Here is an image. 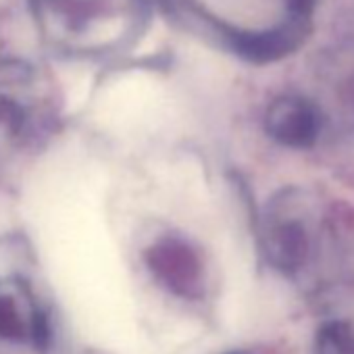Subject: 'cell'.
Returning <instances> with one entry per match:
<instances>
[{
	"label": "cell",
	"instance_id": "6da1fadb",
	"mask_svg": "<svg viewBox=\"0 0 354 354\" xmlns=\"http://www.w3.org/2000/svg\"><path fill=\"white\" fill-rule=\"evenodd\" d=\"M263 248L269 263L288 275L298 273L310 261L315 236L302 192L286 190L269 205L263 225Z\"/></svg>",
	"mask_w": 354,
	"mask_h": 354
},
{
	"label": "cell",
	"instance_id": "7a4b0ae2",
	"mask_svg": "<svg viewBox=\"0 0 354 354\" xmlns=\"http://www.w3.org/2000/svg\"><path fill=\"white\" fill-rule=\"evenodd\" d=\"M144 263L154 281L169 294L198 300L207 283V267L201 248L180 234L158 236L144 252Z\"/></svg>",
	"mask_w": 354,
	"mask_h": 354
},
{
	"label": "cell",
	"instance_id": "3957f363",
	"mask_svg": "<svg viewBox=\"0 0 354 354\" xmlns=\"http://www.w3.org/2000/svg\"><path fill=\"white\" fill-rule=\"evenodd\" d=\"M267 133L281 146L304 150L317 144L323 117L315 102L298 94H283L275 98L265 115Z\"/></svg>",
	"mask_w": 354,
	"mask_h": 354
},
{
	"label": "cell",
	"instance_id": "277c9868",
	"mask_svg": "<svg viewBox=\"0 0 354 354\" xmlns=\"http://www.w3.org/2000/svg\"><path fill=\"white\" fill-rule=\"evenodd\" d=\"M48 329L46 315L38 306L9 290H0V335L42 344L48 339Z\"/></svg>",
	"mask_w": 354,
	"mask_h": 354
},
{
	"label": "cell",
	"instance_id": "5b68a950",
	"mask_svg": "<svg viewBox=\"0 0 354 354\" xmlns=\"http://www.w3.org/2000/svg\"><path fill=\"white\" fill-rule=\"evenodd\" d=\"M234 354H244V352H234Z\"/></svg>",
	"mask_w": 354,
	"mask_h": 354
}]
</instances>
